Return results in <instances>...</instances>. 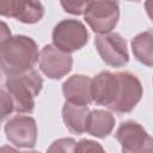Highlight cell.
<instances>
[{
    "label": "cell",
    "instance_id": "8fae6325",
    "mask_svg": "<svg viewBox=\"0 0 153 153\" xmlns=\"http://www.w3.org/2000/svg\"><path fill=\"white\" fill-rule=\"evenodd\" d=\"M117 87H118L117 73L114 74L108 71L100 72L92 79V85H91L92 100L99 105L110 108L116 98Z\"/></svg>",
    "mask_w": 153,
    "mask_h": 153
},
{
    "label": "cell",
    "instance_id": "d6986e66",
    "mask_svg": "<svg viewBox=\"0 0 153 153\" xmlns=\"http://www.w3.org/2000/svg\"><path fill=\"white\" fill-rule=\"evenodd\" d=\"M14 110V105L12 102V98L10 97L8 92L2 90L1 91V117L5 118Z\"/></svg>",
    "mask_w": 153,
    "mask_h": 153
},
{
    "label": "cell",
    "instance_id": "603a6c76",
    "mask_svg": "<svg viewBox=\"0 0 153 153\" xmlns=\"http://www.w3.org/2000/svg\"><path fill=\"white\" fill-rule=\"evenodd\" d=\"M22 153H39V152H36V151H27V152H22Z\"/></svg>",
    "mask_w": 153,
    "mask_h": 153
},
{
    "label": "cell",
    "instance_id": "44dd1931",
    "mask_svg": "<svg viewBox=\"0 0 153 153\" xmlns=\"http://www.w3.org/2000/svg\"><path fill=\"white\" fill-rule=\"evenodd\" d=\"M145 7H146V11H147L149 18L153 20V1H147L145 4Z\"/></svg>",
    "mask_w": 153,
    "mask_h": 153
},
{
    "label": "cell",
    "instance_id": "9a60e30c",
    "mask_svg": "<svg viewBox=\"0 0 153 153\" xmlns=\"http://www.w3.org/2000/svg\"><path fill=\"white\" fill-rule=\"evenodd\" d=\"M115 126V118L111 112L105 110H93L90 114L87 131L97 137L108 136Z\"/></svg>",
    "mask_w": 153,
    "mask_h": 153
},
{
    "label": "cell",
    "instance_id": "4fadbf2b",
    "mask_svg": "<svg viewBox=\"0 0 153 153\" xmlns=\"http://www.w3.org/2000/svg\"><path fill=\"white\" fill-rule=\"evenodd\" d=\"M90 114L91 111L87 105H78L69 102H66L62 109V117L66 127L73 134H82L84 131H87Z\"/></svg>",
    "mask_w": 153,
    "mask_h": 153
},
{
    "label": "cell",
    "instance_id": "5b68a950",
    "mask_svg": "<svg viewBox=\"0 0 153 153\" xmlns=\"http://www.w3.org/2000/svg\"><path fill=\"white\" fill-rule=\"evenodd\" d=\"M118 17V4L115 1H92L85 13L91 29L100 35L109 33L117 24Z\"/></svg>",
    "mask_w": 153,
    "mask_h": 153
},
{
    "label": "cell",
    "instance_id": "3957f363",
    "mask_svg": "<svg viewBox=\"0 0 153 153\" xmlns=\"http://www.w3.org/2000/svg\"><path fill=\"white\" fill-rule=\"evenodd\" d=\"M115 136L121 143L122 153H153V137L134 121L122 123Z\"/></svg>",
    "mask_w": 153,
    "mask_h": 153
},
{
    "label": "cell",
    "instance_id": "5bb4252c",
    "mask_svg": "<svg viewBox=\"0 0 153 153\" xmlns=\"http://www.w3.org/2000/svg\"><path fill=\"white\" fill-rule=\"evenodd\" d=\"M134 56L146 66H153V29L143 31L131 41Z\"/></svg>",
    "mask_w": 153,
    "mask_h": 153
},
{
    "label": "cell",
    "instance_id": "ba28073f",
    "mask_svg": "<svg viewBox=\"0 0 153 153\" xmlns=\"http://www.w3.org/2000/svg\"><path fill=\"white\" fill-rule=\"evenodd\" d=\"M72 65V56L68 53L60 50L55 45H45L41 51L39 67L48 78H62L71 71Z\"/></svg>",
    "mask_w": 153,
    "mask_h": 153
},
{
    "label": "cell",
    "instance_id": "30bf717a",
    "mask_svg": "<svg viewBox=\"0 0 153 153\" xmlns=\"http://www.w3.org/2000/svg\"><path fill=\"white\" fill-rule=\"evenodd\" d=\"M0 13L5 17H13L23 23L32 24L44 14V8L37 1H22V0H1Z\"/></svg>",
    "mask_w": 153,
    "mask_h": 153
},
{
    "label": "cell",
    "instance_id": "2e32d148",
    "mask_svg": "<svg viewBox=\"0 0 153 153\" xmlns=\"http://www.w3.org/2000/svg\"><path fill=\"white\" fill-rule=\"evenodd\" d=\"M76 143L73 139L65 137L54 141L48 148L47 153H75Z\"/></svg>",
    "mask_w": 153,
    "mask_h": 153
},
{
    "label": "cell",
    "instance_id": "7402d4cb",
    "mask_svg": "<svg viewBox=\"0 0 153 153\" xmlns=\"http://www.w3.org/2000/svg\"><path fill=\"white\" fill-rule=\"evenodd\" d=\"M0 153H19V152L16 151L14 148L10 147V146H4V147L1 148V152H0Z\"/></svg>",
    "mask_w": 153,
    "mask_h": 153
},
{
    "label": "cell",
    "instance_id": "6da1fadb",
    "mask_svg": "<svg viewBox=\"0 0 153 153\" xmlns=\"http://www.w3.org/2000/svg\"><path fill=\"white\" fill-rule=\"evenodd\" d=\"M38 53L35 41L26 36H11L1 43L0 57L2 72L6 75L31 71L38 61Z\"/></svg>",
    "mask_w": 153,
    "mask_h": 153
},
{
    "label": "cell",
    "instance_id": "ffe728a7",
    "mask_svg": "<svg viewBox=\"0 0 153 153\" xmlns=\"http://www.w3.org/2000/svg\"><path fill=\"white\" fill-rule=\"evenodd\" d=\"M11 37V32L7 29V25L5 23H1V43L6 42Z\"/></svg>",
    "mask_w": 153,
    "mask_h": 153
},
{
    "label": "cell",
    "instance_id": "e0dca14e",
    "mask_svg": "<svg viewBox=\"0 0 153 153\" xmlns=\"http://www.w3.org/2000/svg\"><path fill=\"white\" fill-rule=\"evenodd\" d=\"M75 153H105L103 147L92 140H81L76 143Z\"/></svg>",
    "mask_w": 153,
    "mask_h": 153
},
{
    "label": "cell",
    "instance_id": "ac0fdd59",
    "mask_svg": "<svg viewBox=\"0 0 153 153\" xmlns=\"http://www.w3.org/2000/svg\"><path fill=\"white\" fill-rule=\"evenodd\" d=\"M62 7L65 8L66 12L72 13V14H85L90 1H62L61 2Z\"/></svg>",
    "mask_w": 153,
    "mask_h": 153
},
{
    "label": "cell",
    "instance_id": "52a82bcc",
    "mask_svg": "<svg viewBox=\"0 0 153 153\" xmlns=\"http://www.w3.org/2000/svg\"><path fill=\"white\" fill-rule=\"evenodd\" d=\"M96 47L102 60L110 66L121 67L129 60L127 43L124 38L116 32L99 35L96 38Z\"/></svg>",
    "mask_w": 153,
    "mask_h": 153
},
{
    "label": "cell",
    "instance_id": "9c48e42d",
    "mask_svg": "<svg viewBox=\"0 0 153 153\" xmlns=\"http://www.w3.org/2000/svg\"><path fill=\"white\" fill-rule=\"evenodd\" d=\"M7 139L18 147H33L37 140V126L30 116H14L5 126Z\"/></svg>",
    "mask_w": 153,
    "mask_h": 153
},
{
    "label": "cell",
    "instance_id": "8992f818",
    "mask_svg": "<svg viewBox=\"0 0 153 153\" xmlns=\"http://www.w3.org/2000/svg\"><path fill=\"white\" fill-rule=\"evenodd\" d=\"M118 87L114 103L109 109L116 112H128L139 103L142 96V86L139 79L129 73L121 72L117 73Z\"/></svg>",
    "mask_w": 153,
    "mask_h": 153
},
{
    "label": "cell",
    "instance_id": "7c38bea8",
    "mask_svg": "<svg viewBox=\"0 0 153 153\" xmlns=\"http://www.w3.org/2000/svg\"><path fill=\"white\" fill-rule=\"evenodd\" d=\"M92 79L86 75H72L63 82L62 90L65 98L67 102L78 104V105H87L92 100L91 93Z\"/></svg>",
    "mask_w": 153,
    "mask_h": 153
},
{
    "label": "cell",
    "instance_id": "277c9868",
    "mask_svg": "<svg viewBox=\"0 0 153 153\" xmlns=\"http://www.w3.org/2000/svg\"><path fill=\"white\" fill-rule=\"evenodd\" d=\"M85 26L73 19L60 22L53 31V42L56 48L65 53H72L82 48L87 42Z\"/></svg>",
    "mask_w": 153,
    "mask_h": 153
},
{
    "label": "cell",
    "instance_id": "7a4b0ae2",
    "mask_svg": "<svg viewBox=\"0 0 153 153\" xmlns=\"http://www.w3.org/2000/svg\"><path fill=\"white\" fill-rule=\"evenodd\" d=\"M6 90L12 98L14 110L19 112H31L35 106V97L42 88V78L31 69L27 72L6 75Z\"/></svg>",
    "mask_w": 153,
    "mask_h": 153
}]
</instances>
